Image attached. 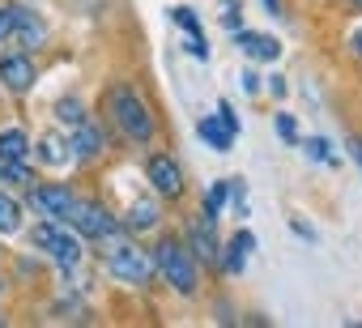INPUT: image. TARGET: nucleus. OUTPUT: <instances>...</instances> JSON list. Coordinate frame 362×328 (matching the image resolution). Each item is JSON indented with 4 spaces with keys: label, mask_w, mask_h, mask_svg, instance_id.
<instances>
[{
    "label": "nucleus",
    "mask_w": 362,
    "mask_h": 328,
    "mask_svg": "<svg viewBox=\"0 0 362 328\" xmlns=\"http://www.w3.org/2000/svg\"><path fill=\"white\" fill-rule=\"evenodd\" d=\"M103 243V252H107V269L119 277V281H132V286H145L149 281V260L128 243V239H119V230H111V235H103L98 239Z\"/></svg>",
    "instance_id": "f257e3e1"
},
{
    "label": "nucleus",
    "mask_w": 362,
    "mask_h": 328,
    "mask_svg": "<svg viewBox=\"0 0 362 328\" xmlns=\"http://www.w3.org/2000/svg\"><path fill=\"white\" fill-rule=\"evenodd\" d=\"M158 269L166 273V281L179 290V294H192L197 290V256L192 252H184L179 243H162L158 247Z\"/></svg>",
    "instance_id": "f03ea898"
},
{
    "label": "nucleus",
    "mask_w": 362,
    "mask_h": 328,
    "mask_svg": "<svg viewBox=\"0 0 362 328\" xmlns=\"http://www.w3.org/2000/svg\"><path fill=\"white\" fill-rule=\"evenodd\" d=\"M111 111H115L119 128H124L132 141H149V136H153V115L145 111V102H141L132 90H115V94H111Z\"/></svg>",
    "instance_id": "7ed1b4c3"
},
{
    "label": "nucleus",
    "mask_w": 362,
    "mask_h": 328,
    "mask_svg": "<svg viewBox=\"0 0 362 328\" xmlns=\"http://www.w3.org/2000/svg\"><path fill=\"white\" fill-rule=\"evenodd\" d=\"M35 243H39L43 252H52V256L60 260V269H77V264H81V243L73 239V230H64V226H56V222H39V226H35Z\"/></svg>",
    "instance_id": "20e7f679"
},
{
    "label": "nucleus",
    "mask_w": 362,
    "mask_h": 328,
    "mask_svg": "<svg viewBox=\"0 0 362 328\" xmlns=\"http://www.w3.org/2000/svg\"><path fill=\"white\" fill-rule=\"evenodd\" d=\"M73 230H81V235H90V239H103V235H111L115 230V218L107 213V209H98V205H86V201H73V209H69V218H64Z\"/></svg>",
    "instance_id": "39448f33"
},
{
    "label": "nucleus",
    "mask_w": 362,
    "mask_h": 328,
    "mask_svg": "<svg viewBox=\"0 0 362 328\" xmlns=\"http://www.w3.org/2000/svg\"><path fill=\"white\" fill-rule=\"evenodd\" d=\"M149 184L162 192V197H179V192H184V175H179V167H175V162L166 158V153H158V158H149Z\"/></svg>",
    "instance_id": "423d86ee"
},
{
    "label": "nucleus",
    "mask_w": 362,
    "mask_h": 328,
    "mask_svg": "<svg viewBox=\"0 0 362 328\" xmlns=\"http://www.w3.org/2000/svg\"><path fill=\"white\" fill-rule=\"evenodd\" d=\"M0 81H5L13 94H26V90L35 86V64H30V56H5V60H0Z\"/></svg>",
    "instance_id": "0eeeda50"
},
{
    "label": "nucleus",
    "mask_w": 362,
    "mask_h": 328,
    "mask_svg": "<svg viewBox=\"0 0 362 328\" xmlns=\"http://www.w3.org/2000/svg\"><path fill=\"white\" fill-rule=\"evenodd\" d=\"M39 158L47 162V167H64V162L77 158V149H73V141H69L60 128H52V132H43V141H39Z\"/></svg>",
    "instance_id": "6e6552de"
},
{
    "label": "nucleus",
    "mask_w": 362,
    "mask_h": 328,
    "mask_svg": "<svg viewBox=\"0 0 362 328\" xmlns=\"http://www.w3.org/2000/svg\"><path fill=\"white\" fill-rule=\"evenodd\" d=\"M73 201H77V197H73V192H64V188H39V192H35V205H39L47 218H56V222H64V218H69Z\"/></svg>",
    "instance_id": "1a4fd4ad"
},
{
    "label": "nucleus",
    "mask_w": 362,
    "mask_h": 328,
    "mask_svg": "<svg viewBox=\"0 0 362 328\" xmlns=\"http://www.w3.org/2000/svg\"><path fill=\"white\" fill-rule=\"evenodd\" d=\"M230 35H235V43H239L247 56H256V60H277V56H281V43L269 39V35H247V30H230Z\"/></svg>",
    "instance_id": "9d476101"
},
{
    "label": "nucleus",
    "mask_w": 362,
    "mask_h": 328,
    "mask_svg": "<svg viewBox=\"0 0 362 328\" xmlns=\"http://www.w3.org/2000/svg\"><path fill=\"white\" fill-rule=\"evenodd\" d=\"M201 136H205L214 149H230V145H235V128H230L222 115H209V119H201Z\"/></svg>",
    "instance_id": "9b49d317"
},
{
    "label": "nucleus",
    "mask_w": 362,
    "mask_h": 328,
    "mask_svg": "<svg viewBox=\"0 0 362 328\" xmlns=\"http://www.w3.org/2000/svg\"><path fill=\"white\" fill-rule=\"evenodd\" d=\"M26 153H30V141H26L22 128H5V132H0V158H5V162H22Z\"/></svg>",
    "instance_id": "f8f14e48"
},
{
    "label": "nucleus",
    "mask_w": 362,
    "mask_h": 328,
    "mask_svg": "<svg viewBox=\"0 0 362 328\" xmlns=\"http://www.w3.org/2000/svg\"><path fill=\"white\" fill-rule=\"evenodd\" d=\"M73 149H77V158H98V153H103V132L90 128V124L81 119V124H77V141H73Z\"/></svg>",
    "instance_id": "ddd939ff"
},
{
    "label": "nucleus",
    "mask_w": 362,
    "mask_h": 328,
    "mask_svg": "<svg viewBox=\"0 0 362 328\" xmlns=\"http://www.w3.org/2000/svg\"><path fill=\"white\" fill-rule=\"evenodd\" d=\"M13 35H22V43H43V22L30 18V13H13Z\"/></svg>",
    "instance_id": "4468645a"
},
{
    "label": "nucleus",
    "mask_w": 362,
    "mask_h": 328,
    "mask_svg": "<svg viewBox=\"0 0 362 328\" xmlns=\"http://www.w3.org/2000/svg\"><path fill=\"white\" fill-rule=\"evenodd\" d=\"M22 226V213H18V205L9 201V197H0V235H13Z\"/></svg>",
    "instance_id": "2eb2a0df"
},
{
    "label": "nucleus",
    "mask_w": 362,
    "mask_h": 328,
    "mask_svg": "<svg viewBox=\"0 0 362 328\" xmlns=\"http://www.w3.org/2000/svg\"><path fill=\"white\" fill-rule=\"evenodd\" d=\"M153 218H158L153 201H136V205H132V213H128V226H132V230H141V226H153Z\"/></svg>",
    "instance_id": "dca6fc26"
},
{
    "label": "nucleus",
    "mask_w": 362,
    "mask_h": 328,
    "mask_svg": "<svg viewBox=\"0 0 362 328\" xmlns=\"http://www.w3.org/2000/svg\"><path fill=\"white\" fill-rule=\"evenodd\" d=\"M243 252H252V235H247V230L239 235V247L226 252V273H239V269H243Z\"/></svg>",
    "instance_id": "f3484780"
},
{
    "label": "nucleus",
    "mask_w": 362,
    "mask_h": 328,
    "mask_svg": "<svg viewBox=\"0 0 362 328\" xmlns=\"http://www.w3.org/2000/svg\"><path fill=\"white\" fill-rule=\"evenodd\" d=\"M192 243H197V252H201L205 260H214V235H209V222L192 230Z\"/></svg>",
    "instance_id": "a211bd4d"
},
{
    "label": "nucleus",
    "mask_w": 362,
    "mask_h": 328,
    "mask_svg": "<svg viewBox=\"0 0 362 328\" xmlns=\"http://www.w3.org/2000/svg\"><path fill=\"white\" fill-rule=\"evenodd\" d=\"M56 115L69 119V124H81V102H77V98H60V102H56Z\"/></svg>",
    "instance_id": "6ab92c4d"
},
{
    "label": "nucleus",
    "mask_w": 362,
    "mask_h": 328,
    "mask_svg": "<svg viewBox=\"0 0 362 328\" xmlns=\"http://www.w3.org/2000/svg\"><path fill=\"white\" fill-rule=\"evenodd\" d=\"M170 18H175L179 26H184V30H188V39H197V35H201V26H197V13H192V9H175Z\"/></svg>",
    "instance_id": "aec40b11"
},
{
    "label": "nucleus",
    "mask_w": 362,
    "mask_h": 328,
    "mask_svg": "<svg viewBox=\"0 0 362 328\" xmlns=\"http://www.w3.org/2000/svg\"><path fill=\"white\" fill-rule=\"evenodd\" d=\"M277 136H281V141H290V145L298 141V128H294V119H290V115H277Z\"/></svg>",
    "instance_id": "412c9836"
},
{
    "label": "nucleus",
    "mask_w": 362,
    "mask_h": 328,
    "mask_svg": "<svg viewBox=\"0 0 362 328\" xmlns=\"http://www.w3.org/2000/svg\"><path fill=\"white\" fill-rule=\"evenodd\" d=\"M303 149H307V153H311V158H315V162H332V149H328V145H324V141H307V145H303Z\"/></svg>",
    "instance_id": "4be33fe9"
},
{
    "label": "nucleus",
    "mask_w": 362,
    "mask_h": 328,
    "mask_svg": "<svg viewBox=\"0 0 362 328\" xmlns=\"http://www.w3.org/2000/svg\"><path fill=\"white\" fill-rule=\"evenodd\" d=\"M222 197H226V184H214V188H209V213L222 209Z\"/></svg>",
    "instance_id": "5701e85b"
},
{
    "label": "nucleus",
    "mask_w": 362,
    "mask_h": 328,
    "mask_svg": "<svg viewBox=\"0 0 362 328\" xmlns=\"http://www.w3.org/2000/svg\"><path fill=\"white\" fill-rule=\"evenodd\" d=\"M13 35V9H0V39Z\"/></svg>",
    "instance_id": "b1692460"
},
{
    "label": "nucleus",
    "mask_w": 362,
    "mask_h": 328,
    "mask_svg": "<svg viewBox=\"0 0 362 328\" xmlns=\"http://www.w3.org/2000/svg\"><path fill=\"white\" fill-rule=\"evenodd\" d=\"M218 115H222V119H226V124L239 132V115H235V107H230V102H222V111H218Z\"/></svg>",
    "instance_id": "393cba45"
},
{
    "label": "nucleus",
    "mask_w": 362,
    "mask_h": 328,
    "mask_svg": "<svg viewBox=\"0 0 362 328\" xmlns=\"http://www.w3.org/2000/svg\"><path fill=\"white\" fill-rule=\"evenodd\" d=\"M264 9H269V13H277V0H264Z\"/></svg>",
    "instance_id": "a878e982"
},
{
    "label": "nucleus",
    "mask_w": 362,
    "mask_h": 328,
    "mask_svg": "<svg viewBox=\"0 0 362 328\" xmlns=\"http://www.w3.org/2000/svg\"><path fill=\"white\" fill-rule=\"evenodd\" d=\"M354 153H358V162H362V141H354Z\"/></svg>",
    "instance_id": "bb28decb"
},
{
    "label": "nucleus",
    "mask_w": 362,
    "mask_h": 328,
    "mask_svg": "<svg viewBox=\"0 0 362 328\" xmlns=\"http://www.w3.org/2000/svg\"><path fill=\"white\" fill-rule=\"evenodd\" d=\"M0 175H5V162H0Z\"/></svg>",
    "instance_id": "cd10ccee"
},
{
    "label": "nucleus",
    "mask_w": 362,
    "mask_h": 328,
    "mask_svg": "<svg viewBox=\"0 0 362 328\" xmlns=\"http://www.w3.org/2000/svg\"><path fill=\"white\" fill-rule=\"evenodd\" d=\"M354 5H358V9H362V0H354Z\"/></svg>",
    "instance_id": "c85d7f7f"
}]
</instances>
